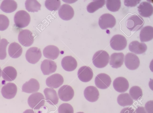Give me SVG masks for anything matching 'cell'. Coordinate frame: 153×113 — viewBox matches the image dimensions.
Returning a JSON list of instances; mask_svg holds the SVG:
<instances>
[{
  "mask_svg": "<svg viewBox=\"0 0 153 113\" xmlns=\"http://www.w3.org/2000/svg\"><path fill=\"white\" fill-rule=\"evenodd\" d=\"M10 21L7 17L3 14H0V30L4 31L8 27Z\"/></svg>",
  "mask_w": 153,
  "mask_h": 113,
  "instance_id": "cell-38",
  "label": "cell"
},
{
  "mask_svg": "<svg viewBox=\"0 0 153 113\" xmlns=\"http://www.w3.org/2000/svg\"><path fill=\"white\" fill-rule=\"evenodd\" d=\"M17 90L16 85L13 83L9 82L2 87L1 92L2 96L4 98L9 99L15 97Z\"/></svg>",
  "mask_w": 153,
  "mask_h": 113,
  "instance_id": "cell-12",
  "label": "cell"
},
{
  "mask_svg": "<svg viewBox=\"0 0 153 113\" xmlns=\"http://www.w3.org/2000/svg\"><path fill=\"white\" fill-rule=\"evenodd\" d=\"M84 95L88 101L93 102L97 101L99 97V93L97 88L93 86L86 87L84 91Z\"/></svg>",
  "mask_w": 153,
  "mask_h": 113,
  "instance_id": "cell-17",
  "label": "cell"
},
{
  "mask_svg": "<svg viewBox=\"0 0 153 113\" xmlns=\"http://www.w3.org/2000/svg\"><path fill=\"white\" fill-rule=\"evenodd\" d=\"M144 21L143 18L138 15H134L128 18L126 22V25L129 30L135 31L141 29Z\"/></svg>",
  "mask_w": 153,
  "mask_h": 113,
  "instance_id": "cell-3",
  "label": "cell"
},
{
  "mask_svg": "<svg viewBox=\"0 0 153 113\" xmlns=\"http://www.w3.org/2000/svg\"><path fill=\"white\" fill-rule=\"evenodd\" d=\"M124 63L127 68L130 70H134L139 67L140 61L136 55L133 53H128L125 55Z\"/></svg>",
  "mask_w": 153,
  "mask_h": 113,
  "instance_id": "cell-11",
  "label": "cell"
},
{
  "mask_svg": "<svg viewBox=\"0 0 153 113\" xmlns=\"http://www.w3.org/2000/svg\"><path fill=\"white\" fill-rule=\"evenodd\" d=\"M32 32L27 29L21 30L18 35L19 42L23 46L27 47L31 45L34 40Z\"/></svg>",
  "mask_w": 153,
  "mask_h": 113,
  "instance_id": "cell-7",
  "label": "cell"
},
{
  "mask_svg": "<svg viewBox=\"0 0 153 113\" xmlns=\"http://www.w3.org/2000/svg\"><path fill=\"white\" fill-rule=\"evenodd\" d=\"M145 108L148 113H152L153 101L147 102L145 104Z\"/></svg>",
  "mask_w": 153,
  "mask_h": 113,
  "instance_id": "cell-40",
  "label": "cell"
},
{
  "mask_svg": "<svg viewBox=\"0 0 153 113\" xmlns=\"http://www.w3.org/2000/svg\"><path fill=\"white\" fill-rule=\"evenodd\" d=\"M153 38V28L147 26L143 27L140 34V39L142 42L149 41Z\"/></svg>",
  "mask_w": 153,
  "mask_h": 113,
  "instance_id": "cell-28",
  "label": "cell"
},
{
  "mask_svg": "<svg viewBox=\"0 0 153 113\" xmlns=\"http://www.w3.org/2000/svg\"><path fill=\"white\" fill-rule=\"evenodd\" d=\"M17 76L16 69L12 66H7L4 68L2 72V76L6 81H11L14 80Z\"/></svg>",
  "mask_w": 153,
  "mask_h": 113,
  "instance_id": "cell-26",
  "label": "cell"
},
{
  "mask_svg": "<svg viewBox=\"0 0 153 113\" xmlns=\"http://www.w3.org/2000/svg\"><path fill=\"white\" fill-rule=\"evenodd\" d=\"M60 52L59 48L53 45H49L46 46L43 50V54L44 57L51 60L56 59Z\"/></svg>",
  "mask_w": 153,
  "mask_h": 113,
  "instance_id": "cell-23",
  "label": "cell"
},
{
  "mask_svg": "<svg viewBox=\"0 0 153 113\" xmlns=\"http://www.w3.org/2000/svg\"><path fill=\"white\" fill-rule=\"evenodd\" d=\"M73 8L69 5L64 4L62 5L58 11L59 17L62 20L68 21L71 20L74 15Z\"/></svg>",
  "mask_w": 153,
  "mask_h": 113,
  "instance_id": "cell-14",
  "label": "cell"
},
{
  "mask_svg": "<svg viewBox=\"0 0 153 113\" xmlns=\"http://www.w3.org/2000/svg\"><path fill=\"white\" fill-rule=\"evenodd\" d=\"M59 113H74V109L69 103H64L60 105L58 108Z\"/></svg>",
  "mask_w": 153,
  "mask_h": 113,
  "instance_id": "cell-37",
  "label": "cell"
},
{
  "mask_svg": "<svg viewBox=\"0 0 153 113\" xmlns=\"http://www.w3.org/2000/svg\"><path fill=\"white\" fill-rule=\"evenodd\" d=\"M129 50L137 54L144 53L147 49L146 44L144 43H140L138 41H134L131 42L129 45Z\"/></svg>",
  "mask_w": 153,
  "mask_h": 113,
  "instance_id": "cell-24",
  "label": "cell"
},
{
  "mask_svg": "<svg viewBox=\"0 0 153 113\" xmlns=\"http://www.w3.org/2000/svg\"><path fill=\"white\" fill-rule=\"evenodd\" d=\"M76 113H84L83 112H78Z\"/></svg>",
  "mask_w": 153,
  "mask_h": 113,
  "instance_id": "cell-45",
  "label": "cell"
},
{
  "mask_svg": "<svg viewBox=\"0 0 153 113\" xmlns=\"http://www.w3.org/2000/svg\"><path fill=\"white\" fill-rule=\"evenodd\" d=\"M9 43L5 38L2 39L0 41V59L4 60L6 57V47Z\"/></svg>",
  "mask_w": 153,
  "mask_h": 113,
  "instance_id": "cell-36",
  "label": "cell"
},
{
  "mask_svg": "<svg viewBox=\"0 0 153 113\" xmlns=\"http://www.w3.org/2000/svg\"><path fill=\"white\" fill-rule=\"evenodd\" d=\"M45 4L46 8L49 10L56 11L60 7L61 1L59 0H47Z\"/></svg>",
  "mask_w": 153,
  "mask_h": 113,
  "instance_id": "cell-35",
  "label": "cell"
},
{
  "mask_svg": "<svg viewBox=\"0 0 153 113\" xmlns=\"http://www.w3.org/2000/svg\"><path fill=\"white\" fill-rule=\"evenodd\" d=\"M138 11L139 14L144 17H148L152 15L153 13V7L149 2L143 1L139 5Z\"/></svg>",
  "mask_w": 153,
  "mask_h": 113,
  "instance_id": "cell-21",
  "label": "cell"
},
{
  "mask_svg": "<svg viewBox=\"0 0 153 113\" xmlns=\"http://www.w3.org/2000/svg\"><path fill=\"white\" fill-rule=\"evenodd\" d=\"M77 75L78 78L81 81L87 82L90 81L92 79L93 72L90 67L85 66L79 68L78 71Z\"/></svg>",
  "mask_w": 153,
  "mask_h": 113,
  "instance_id": "cell-13",
  "label": "cell"
},
{
  "mask_svg": "<svg viewBox=\"0 0 153 113\" xmlns=\"http://www.w3.org/2000/svg\"><path fill=\"white\" fill-rule=\"evenodd\" d=\"M64 82L62 76L58 73L54 74L48 77L46 79L47 86L51 88H57L60 86Z\"/></svg>",
  "mask_w": 153,
  "mask_h": 113,
  "instance_id": "cell-15",
  "label": "cell"
},
{
  "mask_svg": "<svg viewBox=\"0 0 153 113\" xmlns=\"http://www.w3.org/2000/svg\"><path fill=\"white\" fill-rule=\"evenodd\" d=\"M109 56L108 53L104 50H100L96 52L93 57L92 62L95 66L101 68L108 64Z\"/></svg>",
  "mask_w": 153,
  "mask_h": 113,
  "instance_id": "cell-1",
  "label": "cell"
},
{
  "mask_svg": "<svg viewBox=\"0 0 153 113\" xmlns=\"http://www.w3.org/2000/svg\"><path fill=\"white\" fill-rule=\"evenodd\" d=\"M117 102L121 106H125L132 104L133 100L128 93H122L118 95L117 98Z\"/></svg>",
  "mask_w": 153,
  "mask_h": 113,
  "instance_id": "cell-30",
  "label": "cell"
},
{
  "mask_svg": "<svg viewBox=\"0 0 153 113\" xmlns=\"http://www.w3.org/2000/svg\"><path fill=\"white\" fill-rule=\"evenodd\" d=\"M120 113H135L134 109L131 107H127L123 109Z\"/></svg>",
  "mask_w": 153,
  "mask_h": 113,
  "instance_id": "cell-41",
  "label": "cell"
},
{
  "mask_svg": "<svg viewBox=\"0 0 153 113\" xmlns=\"http://www.w3.org/2000/svg\"><path fill=\"white\" fill-rule=\"evenodd\" d=\"M136 113H147L145 108L143 107H138L135 111Z\"/></svg>",
  "mask_w": 153,
  "mask_h": 113,
  "instance_id": "cell-42",
  "label": "cell"
},
{
  "mask_svg": "<svg viewBox=\"0 0 153 113\" xmlns=\"http://www.w3.org/2000/svg\"><path fill=\"white\" fill-rule=\"evenodd\" d=\"M8 52L11 57L16 58L19 57L22 54V48L19 44L14 42L11 43L9 45Z\"/></svg>",
  "mask_w": 153,
  "mask_h": 113,
  "instance_id": "cell-27",
  "label": "cell"
},
{
  "mask_svg": "<svg viewBox=\"0 0 153 113\" xmlns=\"http://www.w3.org/2000/svg\"><path fill=\"white\" fill-rule=\"evenodd\" d=\"M94 81L97 87L101 89H105L109 86L111 80L110 77L108 75L105 73H101L96 76Z\"/></svg>",
  "mask_w": 153,
  "mask_h": 113,
  "instance_id": "cell-10",
  "label": "cell"
},
{
  "mask_svg": "<svg viewBox=\"0 0 153 113\" xmlns=\"http://www.w3.org/2000/svg\"><path fill=\"white\" fill-rule=\"evenodd\" d=\"M105 0H94L89 3L87 6L88 12L90 13H93L101 8L105 4Z\"/></svg>",
  "mask_w": 153,
  "mask_h": 113,
  "instance_id": "cell-32",
  "label": "cell"
},
{
  "mask_svg": "<svg viewBox=\"0 0 153 113\" xmlns=\"http://www.w3.org/2000/svg\"><path fill=\"white\" fill-rule=\"evenodd\" d=\"M17 4L16 2L13 0H4L1 4L0 9L4 12L9 13L16 10Z\"/></svg>",
  "mask_w": 153,
  "mask_h": 113,
  "instance_id": "cell-29",
  "label": "cell"
},
{
  "mask_svg": "<svg viewBox=\"0 0 153 113\" xmlns=\"http://www.w3.org/2000/svg\"><path fill=\"white\" fill-rule=\"evenodd\" d=\"M113 86L116 91L122 93L126 92L128 89L129 84L126 78L120 77L114 80L113 82Z\"/></svg>",
  "mask_w": 153,
  "mask_h": 113,
  "instance_id": "cell-16",
  "label": "cell"
},
{
  "mask_svg": "<svg viewBox=\"0 0 153 113\" xmlns=\"http://www.w3.org/2000/svg\"><path fill=\"white\" fill-rule=\"evenodd\" d=\"M45 99L43 95L39 92L33 93L28 97L27 102L29 106L34 109H39L44 105Z\"/></svg>",
  "mask_w": 153,
  "mask_h": 113,
  "instance_id": "cell-4",
  "label": "cell"
},
{
  "mask_svg": "<svg viewBox=\"0 0 153 113\" xmlns=\"http://www.w3.org/2000/svg\"><path fill=\"white\" fill-rule=\"evenodd\" d=\"M14 21L16 27L23 28L27 26L30 21L29 14L24 10H20L15 14Z\"/></svg>",
  "mask_w": 153,
  "mask_h": 113,
  "instance_id": "cell-2",
  "label": "cell"
},
{
  "mask_svg": "<svg viewBox=\"0 0 153 113\" xmlns=\"http://www.w3.org/2000/svg\"><path fill=\"white\" fill-rule=\"evenodd\" d=\"M110 44L111 47L114 50L121 51L126 47L127 41L125 37L123 35L117 34L112 37Z\"/></svg>",
  "mask_w": 153,
  "mask_h": 113,
  "instance_id": "cell-5",
  "label": "cell"
},
{
  "mask_svg": "<svg viewBox=\"0 0 153 113\" xmlns=\"http://www.w3.org/2000/svg\"><path fill=\"white\" fill-rule=\"evenodd\" d=\"M58 94L59 98L62 100L68 101L73 98L74 95V91L71 86L65 85L59 89Z\"/></svg>",
  "mask_w": 153,
  "mask_h": 113,
  "instance_id": "cell-9",
  "label": "cell"
},
{
  "mask_svg": "<svg viewBox=\"0 0 153 113\" xmlns=\"http://www.w3.org/2000/svg\"><path fill=\"white\" fill-rule=\"evenodd\" d=\"M61 65L65 71L70 72L74 71L77 66V63L75 58L71 56L64 57L61 61Z\"/></svg>",
  "mask_w": 153,
  "mask_h": 113,
  "instance_id": "cell-20",
  "label": "cell"
},
{
  "mask_svg": "<svg viewBox=\"0 0 153 113\" xmlns=\"http://www.w3.org/2000/svg\"><path fill=\"white\" fill-rule=\"evenodd\" d=\"M42 54L40 49L37 47H32L29 48L25 54L27 61L30 63L34 64L40 59Z\"/></svg>",
  "mask_w": 153,
  "mask_h": 113,
  "instance_id": "cell-8",
  "label": "cell"
},
{
  "mask_svg": "<svg viewBox=\"0 0 153 113\" xmlns=\"http://www.w3.org/2000/svg\"><path fill=\"white\" fill-rule=\"evenodd\" d=\"M106 1V6L109 10L115 12L120 9L121 6L120 0H107Z\"/></svg>",
  "mask_w": 153,
  "mask_h": 113,
  "instance_id": "cell-33",
  "label": "cell"
},
{
  "mask_svg": "<svg viewBox=\"0 0 153 113\" xmlns=\"http://www.w3.org/2000/svg\"><path fill=\"white\" fill-rule=\"evenodd\" d=\"M129 93L132 98L135 100H139L143 96L142 90L138 86L132 87L130 89Z\"/></svg>",
  "mask_w": 153,
  "mask_h": 113,
  "instance_id": "cell-34",
  "label": "cell"
},
{
  "mask_svg": "<svg viewBox=\"0 0 153 113\" xmlns=\"http://www.w3.org/2000/svg\"><path fill=\"white\" fill-rule=\"evenodd\" d=\"M39 88V83L37 80L32 78L23 84L22 90L23 92L30 93L37 92Z\"/></svg>",
  "mask_w": 153,
  "mask_h": 113,
  "instance_id": "cell-19",
  "label": "cell"
},
{
  "mask_svg": "<svg viewBox=\"0 0 153 113\" xmlns=\"http://www.w3.org/2000/svg\"></svg>",
  "mask_w": 153,
  "mask_h": 113,
  "instance_id": "cell-46",
  "label": "cell"
},
{
  "mask_svg": "<svg viewBox=\"0 0 153 113\" xmlns=\"http://www.w3.org/2000/svg\"><path fill=\"white\" fill-rule=\"evenodd\" d=\"M116 23L115 18L113 16L109 13L102 15L99 18L98 24L100 28L105 30L108 28H112Z\"/></svg>",
  "mask_w": 153,
  "mask_h": 113,
  "instance_id": "cell-6",
  "label": "cell"
},
{
  "mask_svg": "<svg viewBox=\"0 0 153 113\" xmlns=\"http://www.w3.org/2000/svg\"><path fill=\"white\" fill-rule=\"evenodd\" d=\"M23 113H35V112L32 109H28L25 111Z\"/></svg>",
  "mask_w": 153,
  "mask_h": 113,
  "instance_id": "cell-43",
  "label": "cell"
},
{
  "mask_svg": "<svg viewBox=\"0 0 153 113\" xmlns=\"http://www.w3.org/2000/svg\"><path fill=\"white\" fill-rule=\"evenodd\" d=\"M110 58V65L113 68H118L123 64L124 55L122 52L114 53L111 55Z\"/></svg>",
  "mask_w": 153,
  "mask_h": 113,
  "instance_id": "cell-22",
  "label": "cell"
},
{
  "mask_svg": "<svg viewBox=\"0 0 153 113\" xmlns=\"http://www.w3.org/2000/svg\"><path fill=\"white\" fill-rule=\"evenodd\" d=\"M26 9L29 12H37L41 10V5L36 0H27L25 3Z\"/></svg>",
  "mask_w": 153,
  "mask_h": 113,
  "instance_id": "cell-31",
  "label": "cell"
},
{
  "mask_svg": "<svg viewBox=\"0 0 153 113\" xmlns=\"http://www.w3.org/2000/svg\"><path fill=\"white\" fill-rule=\"evenodd\" d=\"M56 69L57 65L56 63L50 60H44L41 65V70L45 75H48L55 72Z\"/></svg>",
  "mask_w": 153,
  "mask_h": 113,
  "instance_id": "cell-18",
  "label": "cell"
},
{
  "mask_svg": "<svg viewBox=\"0 0 153 113\" xmlns=\"http://www.w3.org/2000/svg\"><path fill=\"white\" fill-rule=\"evenodd\" d=\"M1 72H2V70H1V69L0 67V78L1 76Z\"/></svg>",
  "mask_w": 153,
  "mask_h": 113,
  "instance_id": "cell-44",
  "label": "cell"
},
{
  "mask_svg": "<svg viewBox=\"0 0 153 113\" xmlns=\"http://www.w3.org/2000/svg\"><path fill=\"white\" fill-rule=\"evenodd\" d=\"M43 92L47 102L52 105L58 103L59 98L55 90L52 88H46L44 89Z\"/></svg>",
  "mask_w": 153,
  "mask_h": 113,
  "instance_id": "cell-25",
  "label": "cell"
},
{
  "mask_svg": "<svg viewBox=\"0 0 153 113\" xmlns=\"http://www.w3.org/2000/svg\"><path fill=\"white\" fill-rule=\"evenodd\" d=\"M141 0H125L124 4L126 7H135L140 3Z\"/></svg>",
  "mask_w": 153,
  "mask_h": 113,
  "instance_id": "cell-39",
  "label": "cell"
}]
</instances>
